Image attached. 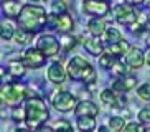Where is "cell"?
<instances>
[{
    "instance_id": "cell-30",
    "label": "cell",
    "mask_w": 150,
    "mask_h": 132,
    "mask_svg": "<svg viewBox=\"0 0 150 132\" xmlns=\"http://www.w3.org/2000/svg\"><path fill=\"white\" fill-rule=\"evenodd\" d=\"M122 132H145V127L140 122H129V124H125Z\"/></svg>"
},
{
    "instance_id": "cell-39",
    "label": "cell",
    "mask_w": 150,
    "mask_h": 132,
    "mask_svg": "<svg viewBox=\"0 0 150 132\" xmlns=\"http://www.w3.org/2000/svg\"><path fill=\"white\" fill-rule=\"evenodd\" d=\"M13 132H30V129H27V127H18V129H15Z\"/></svg>"
},
{
    "instance_id": "cell-8",
    "label": "cell",
    "mask_w": 150,
    "mask_h": 132,
    "mask_svg": "<svg viewBox=\"0 0 150 132\" xmlns=\"http://www.w3.org/2000/svg\"><path fill=\"white\" fill-rule=\"evenodd\" d=\"M46 63V56L38 48H28L23 55V65L31 70H38Z\"/></svg>"
},
{
    "instance_id": "cell-10",
    "label": "cell",
    "mask_w": 150,
    "mask_h": 132,
    "mask_svg": "<svg viewBox=\"0 0 150 132\" xmlns=\"http://www.w3.org/2000/svg\"><path fill=\"white\" fill-rule=\"evenodd\" d=\"M124 61H125L127 66H130L132 70H139V68H142L144 63H145V55H144L142 50H139V48H130L125 53Z\"/></svg>"
},
{
    "instance_id": "cell-40",
    "label": "cell",
    "mask_w": 150,
    "mask_h": 132,
    "mask_svg": "<svg viewBox=\"0 0 150 132\" xmlns=\"http://www.w3.org/2000/svg\"><path fill=\"white\" fill-rule=\"evenodd\" d=\"M88 89H89V91H96V83H91V84H88Z\"/></svg>"
},
{
    "instance_id": "cell-15",
    "label": "cell",
    "mask_w": 150,
    "mask_h": 132,
    "mask_svg": "<svg viewBox=\"0 0 150 132\" xmlns=\"http://www.w3.org/2000/svg\"><path fill=\"white\" fill-rule=\"evenodd\" d=\"M83 45L86 48V51L89 55H93V56H99L104 51V45H102V41L99 38H88V40H84Z\"/></svg>"
},
{
    "instance_id": "cell-2",
    "label": "cell",
    "mask_w": 150,
    "mask_h": 132,
    "mask_svg": "<svg viewBox=\"0 0 150 132\" xmlns=\"http://www.w3.org/2000/svg\"><path fill=\"white\" fill-rule=\"evenodd\" d=\"M25 109H27V126L28 129L36 131L43 126V122L50 117V112L46 109V104L40 96H28L25 101Z\"/></svg>"
},
{
    "instance_id": "cell-43",
    "label": "cell",
    "mask_w": 150,
    "mask_h": 132,
    "mask_svg": "<svg viewBox=\"0 0 150 132\" xmlns=\"http://www.w3.org/2000/svg\"><path fill=\"white\" fill-rule=\"evenodd\" d=\"M31 2H40V0H31Z\"/></svg>"
},
{
    "instance_id": "cell-23",
    "label": "cell",
    "mask_w": 150,
    "mask_h": 132,
    "mask_svg": "<svg viewBox=\"0 0 150 132\" xmlns=\"http://www.w3.org/2000/svg\"><path fill=\"white\" fill-rule=\"evenodd\" d=\"M31 36H33V33L23 30V28H18V30L15 31L13 40H15V43H18V45H27L28 41L31 40Z\"/></svg>"
},
{
    "instance_id": "cell-26",
    "label": "cell",
    "mask_w": 150,
    "mask_h": 132,
    "mask_svg": "<svg viewBox=\"0 0 150 132\" xmlns=\"http://www.w3.org/2000/svg\"><path fill=\"white\" fill-rule=\"evenodd\" d=\"M0 36L4 41H8L15 36V31H13V26L10 25V23H2V28H0Z\"/></svg>"
},
{
    "instance_id": "cell-25",
    "label": "cell",
    "mask_w": 150,
    "mask_h": 132,
    "mask_svg": "<svg viewBox=\"0 0 150 132\" xmlns=\"http://www.w3.org/2000/svg\"><path fill=\"white\" fill-rule=\"evenodd\" d=\"M59 45H61V48L64 50V51H69V50H73L76 46V38L68 35V33H64V35L59 38Z\"/></svg>"
},
{
    "instance_id": "cell-33",
    "label": "cell",
    "mask_w": 150,
    "mask_h": 132,
    "mask_svg": "<svg viewBox=\"0 0 150 132\" xmlns=\"http://www.w3.org/2000/svg\"><path fill=\"white\" fill-rule=\"evenodd\" d=\"M139 121L140 124H150V107H144L139 111Z\"/></svg>"
},
{
    "instance_id": "cell-27",
    "label": "cell",
    "mask_w": 150,
    "mask_h": 132,
    "mask_svg": "<svg viewBox=\"0 0 150 132\" xmlns=\"http://www.w3.org/2000/svg\"><path fill=\"white\" fill-rule=\"evenodd\" d=\"M109 127L112 129L114 132H122V129L125 127V121L124 117H110L109 119Z\"/></svg>"
},
{
    "instance_id": "cell-1",
    "label": "cell",
    "mask_w": 150,
    "mask_h": 132,
    "mask_svg": "<svg viewBox=\"0 0 150 132\" xmlns=\"http://www.w3.org/2000/svg\"><path fill=\"white\" fill-rule=\"evenodd\" d=\"M46 23H48V15H46V10L43 7H40V5H23V10L18 17L20 28L30 31V33H36Z\"/></svg>"
},
{
    "instance_id": "cell-6",
    "label": "cell",
    "mask_w": 150,
    "mask_h": 132,
    "mask_svg": "<svg viewBox=\"0 0 150 132\" xmlns=\"http://www.w3.org/2000/svg\"><path fill=\"white\" fill-rule=\"evenodd\" d=\"M110 10L109 2L106 0H84L83 4V12L88 15H93L94 18H102L107 15Z\"/></svg>"
},
{
    "instance_id": "cell-4",
    "label": "cell",
    "mask_w": 150,
    "mask_h": 132,
    "mask_svg": "<svg viewBox=\"0 0 150 132\" xmlns=\"http://www.w3.org/2000/svg\"><path fill=\"white\" fill-rule=\"evenodd\" d=\"M0 97H2V104L18 107L22 101H27L28 91L25 86L18 83H4L2 91H0Z\"/></svg>"
},
{
    "instance_id": "cell-21",
    "label": "cell",
    "mask_w": 150,
    "mask_h": 132,
    "mask_svg": "<svg viewBox=\"0 0 150 132\" xmlns=\"http://www.w3.org/2000/svg\"><path fill=\"white\" fill-rule=\"evenodd\" d=\"M104 38H106V41H109L110 45H114V43H120L122 41V33H120L117 28H107L106 33H104Z\"/></svg>"
},
{
    "instance_id": "cell-11",
    "label": "cell",
    "mask_w": 150,
    "mask_h": 132,
    "mask_svg": "<svg viewBox=\"0 0 150 132\" xmlns=\"http://www.w3.org/2000/svg\"><path fill=\"white\" fill-rule=\"evenodd\" d=\"M68 78V70L63 68L61 63H53L48 68V79L53 84H63Z\"/></svg>"
},
{
    "instance_id": "cell-9",
    "label": "cell",
    "mask_w": 150,
    "mask_h": 132,
    "mask_svg": "<svg viewBox=\"0 0 150 132\" xmlns=\"http://www.w3.org/2000/svg\"><path fill=\"white\" fill-rule=\"evenodd\" d=\"M114 13H115V20L119 23H122V25H132L137 20V15L130 5H125V4L119 5V7H115Z\"/></svg>"
},
{
    "instance_id": "cell-22",
    "label": "cell",
    "mask_w": 150,
    "mask_h": 132,
    "mask_svg": "<svg viewBox=\"0 0 150 132\" xmlns=\"http://www.w3.org/2000/svg\"><path fill=\"white\" fill-rule=\"evenodd\" d=\"M78 127L83 132H91L96 127V121H94V117H79L78 119Z\"/></svg>"
},
{
    "instance_id": "cell-36",
    "label": "cell",
    "mask_w": 150,
    "mask_h": 132,
    "mask_svg": "<svg viewBox=\"0 0 150 132\" xmlns=\"http://www.w3.org/2000/svg\"><path fill=\"white\" fill-rule=\"evenodd\" d=\"M97 132H114L110 127H106V126H101V127L97 129Z\"/></svg>"
},
{
    "instance_id": "cell-44",
    "label": "cell",
    "mask_w": 150,
    "mask_h": 132,
    "mask_svg": "<svg viewBox=\"0 0 150 132\" xmlns=\"http://www.w3.org/2000/svg\"><path fill=\"white\" fill-rule=\"evenodd\" d=\"M149 46H150V38H149Z\"/></svg>"
},
{
    "instance_id": "cell-35",
    "label": "cell",
    "mask_w": 150,
    "mask_h": 132,
    "mask_svg": "<svg viewBox=\"0 0 150 132\" xmlns=\"http://www.w3.org/2000/svg\"><path fill=\"white\" fill-rule=\"evenodd\" d=\"M33 132H56V131H53L51 127H46V126H41V127H38L36 131H33Z\"/></svg>"
},
{
    "instance_id": "cell-41",
    "label": "cell",
    "mask_w": 150,
    "mask_h": 132,
    "mask_svg": "<svg viewBox=\"0 0 150 132\" xmlns=\"http://www.w3.org/2000/svg\"><path fill=\"white\" fill-rule=\"evenodd\" d=\"M145 61H147V63H149V65H150V51H149V53H147V55H145Z\"/></svg>"
},
{
    "instance_id": "cell-7",
    "label": "cell",
    "mask_w": 150,
    "mask_h": 132,
    "mask_svg": "<svg viewBox=\"0 0 150 132\" xmlns=\"http://www.w3.org/2000/svg\"><path fill=\"white\" fill-rule=\"evenodd\" d=\"M59 46H61L59 41L53 35H43L36 41V48L40 50L45 56H54L59 51Z\"/></svg>"
},
{
    "instance_id": "cell-34",
    "label": "cell",
    "mask_w": 150,
    "mask_h": 132,
    "mask_svg": "<svg viewBox=\"0 0 150 132\" xmlns=\"http://www.w3.org/2000/svg\"><path fill=\"white\" fill-rule=\"evenodd\" d=\"M56 132H73V126L68 121H59L56 124Z\"/></svg>"
},
{
    "instance_id": "cell-18",
    "label": "cell",
    "mask_w": 150,
    "mask_h": 132,
    "mask_svg": "<svg viewBox=\"0 0 150 132\" xmlns=\"http://www.w3.org/2000/svg\"><path fill=\"white\" fill-rule=\"evenodd\" d=\"M101 101L110 106L112 109H119V94H115L112 89H104L101 92Z\"/></svg>"
},
{
    "instance_id": "cell-13",
    "label": "cell",
    "mask_w": 150,
    "mask_h": 132,
    "mask_svg": "<svg viewBox=\"0 0 150 132\" xmlns=\"http://www.w3.org/2000/svg\"><path fill=\"white\" fill-rule=\"evenodd\" d=\"M135 84H137V79L134 76H125L122 79H115L114 83H112V88L110 89L115 94H122V92H127L132 88H135Z\"/></svg>"
},
{
    "instance_id": "cell-16",
    "label": "cell",
    "mask_w": 150,
    "mask_h": 132,
    "mask_svg": "<svg viewBox=\"0 0 150 132\" xmlns=\"http://www.w3.org/2000/svg\"><path fill=\"white\" fill-rule=\"evenodd\" d=\"M73 26H74V22H73V18H71L69 13H63L59 17H56V28L58 31H63V33H68V31L73 30Z\"/></svg>"
},
{
    "instance_id": "cell-32",
    "label": "cell",
    "mask_w": 150,
    "mask_h": 132,
    "mask_svg": "<svg viewBox=\"0 0 150 132\" xmlns=\"http://www.w3.org/2000/svg\"><path fill=\"white\" fill-rule=\"evenodd\" d=\"M110 70H112V75H115V76H125L127 75V68H125V65H122V63H119V61H115L114 66H112Z\"/></svg>"
},
{
    "instance_id": "cell-20",
    "label": "cell",
    "mask_w": 150,
    "mask_h": 132,
    "mask_svg": "<svg viewBox=\"0 0 150 132\" xmlns=\"http://www.w3.org/2000/svg\"><path fill=\"white\" fill-rule=\"evenodd\" d=\"M8 73L13 78H22L25 75V65H23V61H10L8 63Z\"/></svg>"
},
{
    "instance_id": "cell-14",
    "label": "cell",
    "mask_w": 150,
    "mask_h": 132,
    "mask_svg": "<svg viewBox=\"0 0 150 132\" xmlns=\"http://www.w3.org/2000/svg\"><path fill=\"white\" fill-rule=\"evenodd\" d=\"M2 10H4V13L8 18H18L23 7L17 0H2Z\"/></svg>"
},
{
    "instance_id": "cell-17",
    "label": "cell",
    "mask_w": 150,
    "mask_h": 132,
    "mask_svg": "<svg viewBox=\"0 0 150 132\" xmlns=\"http://www.w3.org/2000/svg\"><path fill=\"white\" fill-rule=\"evenodd\" d=\"M88 30H89V33H91L94 38H99L101 35L106 33L107 28H106V23H104L102 18H93V20L88 23Z\"/></svg>"
},
{
    "instance_id": "cell-24",
    "label": "cell",
    "mask_w": 150,
    "mask_h": 132,
    "mask_svg": "<svg viewBox=\"0 0 150 132\" xmlns=\"http://www.w3.org/2000/svg\"><path fill=\"white\" fill-rule=\"evenodd\" d=\"M66 10H68V2L66 0H54L53 5H51V13L56 15V17L66 13Z\"/></svg>"
},
{
    "instance_id": "cell-28",
    "label": "cell",
    "mask_w": 150,
    "mask_h": 132,
    "mask_svg": "<svg viewBox=\"0 0 150 132\" xmlns=\"http://www.w3.org/2000/svg\"><path fill=\"white\" fill-rule=\"evenodd\" d=\"M12 119H13L15 122H22V121H27V109H25V106H23V107H13Z\"/></svg>"
},
{
    "instance_id": "cell-37",
    "label": "cell",
    "mask_w": 150,
    "mask_h": 132,
    "mask_svg": "<svg viewBox=\"0 0 150 132\" xmlns=\"http://www.w3.org/2000/svg\"><path fill=\"white\" fill-rule=\"evenodd\" d=\"M122 117H124V119H129V117H130V111H129V109H124V111H122Z\"/></svg>"
},
{
    "instance_id": "cell-3",
    "label": "cell",
    "mask_w": 150,
    "mask_h": 132,
    "mask_svg": "<svg viewBox=\"0 0 150 132\" xmlns=\"http://www.w3.org/2000/svg\"><path fill=\"white\" fill-rule=\"evenodd\" d=\"M66 70H68V76L71 79L83 81L86 84L96 83V71H94V68L81 56H74L73 60H69Z\"/></svg>"
},
{
    "instance_id": "cell-5",
    "label": "cell",
    "mask_w": 150,
    "mask_h": 132,
    "mask_svg": "<svg viewBox=\"0 0 150 132\" xmlns=\"http://www.w3.org/2000/svg\"><path fill=\"white\" fill-rule=\"evenodd\" d=\"M51 102H53V107L56 111H59V112H71V111L76 109V106H78L76 97L73 96L69 91H58V92H54Z\"/></svg>"
},
{
    "instance_id": "cell-31",
    "label": "cell",
    "mask_w": 150,
    "mask_h": 132,
    "mask_svg": "<svg viewBox=\"0 0 150 132\" xmlns=\"http://www.w3.org/2000/svg\"><path fill=\"white\" fill-rule=\"evenodd\" d=\"M137 94H139V97L144 99V101H150V83L142 84L140 88L137 89Z\"/></svg>"
},
{
    "instance_id": "cell-29",
    "label": "cell",
    "mask_w": 150,
    "mask_h": 132,
    "mask_svg": "<svg viewBox=\"0 0 150 132\" xmlns=\"http://www.w3.org/2000/svg\"><path fill=\"white\" fill-rule=\"evenodd\" d=\"M115 63V58L112 56V55H109V53H106V55H101L99 56V65L102 66V68H112Z\"/></svg>"
},
{
    "instance_id": "cell-38",
    "label": "cell",
    "mask_w": 150,
    "mask_h": 132,
    "mask_svg": "<svg viewBox=\"0 0 150 132\" xmlns=\"http://www.w3.org/2000/svg\"><path fill=\"white\" fill-rule=\"evenodd\" d=\"M129 2V5H140L144 0H127Z\"/></svg>"
},
{
    "instance_id": "cell-42",
    "label": "cell",
    "mask_w": 150,
    "mask_h": 132,
    "mask_svg": "<svg viewBox=\"0 0 150 132\" xmlns=\"http://www.w3.org/2000/svg\"><path fill=\"white\" fill-rule=\"evenodd\" d=\"M147 30L150 31V20H149V23H147Z\"/></svg>"
},
{
    "instance_id": "cell-19",
    "label": "cell",
    "mask_w": 150,
    "mask_h": 132,
    "mask_svg": "<svg viewBox=\"0 0 150 132\" xmlns=\"http://www.w3.org/2000/svg\"><path fill=\"white\" fill-rule=\"evenodd\" d=\"M130 50V46H129L127 41H120V43H114V45H110L109 48H107V53L109 55H112L114 58H119V56H125V53Z\"/></svg>"
},
{
    "instance_id": "cell-12",
    "label": "cell",
    "mask_w": 150,
    "mask_h": 132,
    "mask_svg": "<svg viewBox=\"0 0 150 132\" xmlns=\"http://www.w3.org/2000/svg\"><path fill=\"white\" fill-rule=\"evenodd\" d=\"M74 114L78 119L79 117H96V116L99 114V107L91 101H81L76 106Z\"/></svg>"
}]
</instances>
